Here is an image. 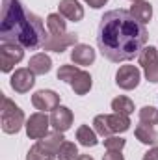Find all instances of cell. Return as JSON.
Wrapping results in <instances>:
<instances>
[{"instance_id":"cell-1","label":"cell","mask_w":158,"mask_h":160,"mask_svg":"<svg viewBox=\"0 0 158 160\" xmlns=\"http://www.w3.org/2000/svg\"><path fill=\"white\" fill-rule=\"evenodd\" d=\"M147 28L136 21L130 11L112 9L101 17L97 28V45L101 54L114 62H128L143 50L147 43Z\"/></svg>"},{"instance_id":"cell-2","label":"cell","mask_w":158,"mask_h":160,"mask_svg":"<svg viewBox=\"0 0 158 160\" xmlns=\"http://www.w3.org/2000/svg\"><path fill=\"white\" fill-rule=\"evenodd\" d=\"M47 39L43 21L28 11L22 0H2L0 15V41L19 43L24 48L37 50Z\"/></svg>"},{"instance_id":"cell-3","label":"cell","mask_w":158,"mask_h":160,"mask_svg":"<svg viewBox=\"0 0 158 160\" xmlns=\"http://www.w3.org/2000/svg\"><path fill=\"white\" fill-rule=\"evenodd\" d=\"M0 123H2V130L6 134H17L24 125V112L6 95H2Z\"/></svg>"},{"instance_id":"cell-4","label":"cell","mask_w":158,"mask_h":160,"mask_svg":"<svg viewBox=\"0 0 158 160\" xmlns=\"http://www.w3.org/2000/svg\"><path fill=\"white\" fill-rule=\"evenodd\" d=\"M24 58V47L19 43H2L0 45V69L2 73L13 71V67Z\"/></svg>"},{"instance_id":"cell-5","label":"cell","mask_w":158,"mask_h":160,"mask_svg":"<svg viewBox=\"0 0 158 160\" xmlns=\"http://www.w3.org/2000/svg\"><path fill=\"white\" fill-rule=\"evenodd\" d=\"M26 134L30 140H41L48 134V127H50V118H47L45 112H36L26 119Z\"/></svg>"},{"instance_id":"cell-6","label":"cell","mask_w":158,"mask_h":160,"mask_svg":"<svg viewBox=\"0 0 158 160\" xmlns=\"http://www.w3.org/2000/svg\"><path fill=\"white\" fill-rule=\"evenodd\" d=\"M75 45H78V36L65 32V34H50V36H47V39L43 43V48L50 50V52H63L65 48L75 47Z\"/></svg>"},{"instance_id":"cell-7","label":"cell","mask_w":158,"mask_h":160,"mask_svg":"<svg viewBox=\"0 0 158 160\" xmlns=\"http://www.w3.org/2000/svg\"><path fill=\"white\" fill-rule=\"evenodd\" d=\"M140 78H141V73L136 65H121L119 71L116 73V84L121 89H126V91L138 88Z\"/></svg>"},{"instance_id":"cell-8","label":"cell","mask_w":158,"mask_h":160,"mask_svg":"<svg viewBox=\"0 0 158 160\" xmlns=\"http://www.w3.org/2000/svg\"><path fill=\"white\" fill-rule=\"evenodd\" d=\"M36 84V75L28 69V67H21L15 69V73L9 78V86L11 89H15L17 93H28Z\"/></svg>"},{"instance_id":"cell-9","label":"cell","mask_w":158,"mask_h":160,"mask_svg":"<svg viewBox=\"0 0 158 160\" xmlns=\"http://www.w3.org/2000/svg\"><path fill=\"white\" fill-rule=\"evenodd\" d=\"M32 104L36 110H41V112L56 110L60 106V95L52 89H39L32 95Z\"/></svg>"},{"instance_id":"cell-10","label":"cell","mask_w":158,"mask_h":160,"mask_svg":"<svg viewBox=\"0 0 158 160\" xmlns=\"http://www.w3.org/2000/svg\"><path fill=\"white\" fill-rule=\"evenodd\" d=\"M73 125V112L67 106H58L56 110H52L50 116V127L56 132H67Z\"/></svg>"},{"instance_id":"cell-11","label":"cell","mask_w":158,"mask_h":160,"mask_svg":"<svg viewBox=\"0 0 158 160\" xmlns=\"http://www.w3.org/2000/svg\"><path fill=\"white\" fill-rule=\"evenodd\" d=\"M58 9H60V15L71 22H78L84 19V8L78 0H60Z\"/></svg>"},{"instance_id":"cell-12","label":"cell","mask_w":158,"mask_h":160,"mask_svg":"<svg viewBox=\"0 0 158 160\" xmlns=\"http://www.w3.org/2000/svg\"><path fill=\"white\" fill-rule=\"evenodd\" d=\"M71 60H73L75 65H91L95 62V50L89 45L78 43L71 50Z\"/></svg>"},{"instance_id":"cell-13","label":"cell","mask_w":158,"mask_h":160,"mask_svg":"<svg viewBox=\"0 0 158 160\" xmlns=\"http://www.w3.org/2000/svg\"><path fill=\"white\" fill-rule=\"evenodd\" d=\"M130 15H132L136 21H140L141 24H145V22H149V21L153 19V6H151L147 0L132 2V6H130Z\"/></svg>"},{"instance_id":"cell-14","label":"cell","mask_w":158,"mask_h":160,"mask_svg":"<svg viewBox=\"0 0 158 160\" xmlns=\"http://www.w3.org/2000/svg\"><path fill=\"white\" fill-rule=\"evenodd\" d=\"M52 67V60L50 56H47L45 52H39V54H34L28 62V69L34 73V75H47Z\"/></svg>"},{"instance_id":"cell-15","label":"cell","mask_w":158,"mask_h":160,"mask_svg":"<svg viewBox=\"0 0 158 160\" xmlns=\"http://www.w3.org/2000/svg\"><path fill=\"white\" fill-rule=\"evenodd\" d=\"M134 134L136 138L145 143V145H156L158 143V132L153 125H145V123H140L136 128H134Z\"/></svg>"},{"instance_id":"cell-16","label":"cell","mask_w":158,"mask_h":160,"mask_svg":"<svg viewBox=\"0 0 158 160\" xmlns=\"http://www.w3.org/2000/svg\"><path fill=\"white\" fill-rule=\"evenodd\" d=\"M91 86H93L91 75H89L87 71H82V69H80V73L73 78V82H71V88H73V91H75L77 95H86V93H89Z\"/></svg>"},{"instance_id":"cell-17","label":"cell","mask_w":158,"mask_h":160,"mask_svg":"<svg viewBox=\"0 0 158 160\" xmlns=\"http://www.w3.org/2000/svg\"><path fill=\"white\" fill-rule=\"evenodd\" d=\"M63 142H65V138H63V132H50V134H47L45 138H41L37 140V143H41L45 149H48L50 153H54L56 157H58V151H60V147L63 145Z\"/></svg>"},{"instance_id":"cell-18","label":"cell","mask_w":158,"mask_h":160,"mask_svg":"<svg viewBox=\"0 0 158 160\" xmlns=\"http://www.w3.org/2000/svg\"><path fill=\"white\" fill-rule=\"evenodd\" d=\"M77 140H78L80 145H84V147H95L99 143L97 132L91 130L87 125H80L78 128H77Z\"/></svg>"},{"instance_id":"cell-19","label":"cell","mask_w":158,"mask_h":160,"mask_svg":"<svg viewBox=\"0 0 158 160\" xmlns=\"http://www.w3.org/2000/svg\"><path fill=\"white\" fill-rule=\"evenodd\" d=\"M108 127H110L112 134L114 132H126L130 128V119L125 114H116L114 112L112 116H108Z\"/></svg>"},{"instance_id":"cell-20","label":"cell","mask_w":158,"mask_h":160,"mask_svg":"<svg viewBox=\"0 0 158 160\" xmlns=\"http://www.w3.org/2000/svg\"><path fill=\"white\" fill-rule=\"evenodd\" d=\"M47 28L50 34H65L67 28V21L65 17H62L60 13H50L47 17Z\"/></svg>"},{"instance_id":"cell-21","label":"cell","mask_w":158,"mask_h":160,"mask_svg":"<svg viewBox=\"0 0 158 160\" xmlns=\"http://www.w3.org/2000/svg\"><path fill=\"white\" fill-rule=\"evenodd\" d=\"M112 110H114L116 114H125V116H130V114L134 112V102H132L128 97L119 95V97H116V99L112 101Z\"/></svg>"},{"instance_id":"cell-22","label":"cell","mask_w":158,"mask_h":160,"mask_svg":"<svg viewBox=\"0 0 158 160\" xmlns=\"http://www.w3.org/2000/svg\"><path fill=\"white\" fill-rule=\"evenodd\" d=\"M54 158H56V155L50 153L48 149H45L41 143H36L26 153V160H54Z\"/></svg>"},{"instance_id":"cell-23","label":"cell","mask_w":158,"mask_h":160,"mask_svg":"<svg viewBox=\"0 0 158 160\" xmlns=\"http://www.w3.org/2000/svg\"><path fill=\"white\" fill-rule=\"evenodd\" d=\"M158 60V50L156 47H143V50L140 52V56H138V63L145 69L147 65H151L153 62H156Z\"/></svg>"},{"instance_id":"cell-24","label":"cell","mask_w":158,"mask_h":160,"mask_svg":"<svg viewBox=\"0 0 158 160\" xmlns=\"http://www.w3.org/2000/svg\"><path fill=\"white\" fill-rule=\"evenodd\" d=\"M93 128H95V132H97L99 136H102V138L112 136V130H110V127H108V116H106V114H101V116H97V118L93 119Z\"/></svg>"},{"instance_id":"cell-25","label":"cell","mask_w":158,"mask_h":160,"mask_svg":"<svg viewBox=\"0 0 158 160\" xmlns=\"http://www.w3.org/2000/svg\"><path fill=\"white\" fill-rule=\"evenodd\" d=\"M78 158V149L73 142H63V145L58 151V160H77Z\"/></svg>"},{"instance_id":"cell-26","label":"cell","mask_w":158,"mask_h":160,"mask_svg":"<svg viewBox=\"0 0 158 160\" xmlns=\"http://www.w3.org/2000/svg\"><path fill=\"white\" fill-rule=\"evenodd\" d=\"M140 123H145V125H158V110L153 106H143L140 110Z\"/></svg>"},{"instance_id":"cell-27","label":"cell","mask_w":158,"mask_h":160,"mask_svg":"<svg viewBox=\"0 0 158 160\" xmlns=\"http://www.w3.org/2000/svg\"><path fill=\"white\" fill-rule=\"evenodd\" d=\"M80 73V69L77 67V65H62L60 69H58V80H63V82H73V78L77 77Z\"/></svg>"},{"instance_id":"cell-28","label":"cell","mask_w":158,"mask_h":160,"mask_svg":"<svg viewBox=\"0 0 158 160\" xmlns=\"http://www.w3.org/2000/svg\"><path fill=\"white\" fill-rule=\"evenodd\" d=\"M125 143H126V140L119 138V136H108V138H104V147L108 151H121L125 147Z\"/></svg>"},{"instance_id":"cell-29","label":"cell","mask_w":158,"mask_h":160,"mask_svg":"<svg viewBox=\"0 0 158 160\" xmlns=\"http://www.w3.org/2000/svg\"><path fill=\"white\" fill-rule=\"evenodd\" d=\"M145 78L153 84H158V60L145 67Z\"/></svg>"},{"instance_id":"cell-30","label":"cell","mask_w":158,"mask_h":160,"mask_svg":"<svg viewBox=\"0 0 158 160\" xmlns=\"http://www.w3.org/2000/svg\"><path fill=\"white\" fill-rule=\"evenodd\" d=\"M102 160H125V157L121 155V151H106Z\"/></svg>"},{"instance_id":"cell-31","label":"cell","mask_w":158,"mask_h":160,"mask_svg":"<svg viewBox=\"0 0 158 160\" xmlns=\"http://www.w3.org/2000/svg\"><path fill=\"white\" fill-rule=\"evenodd\" d=\"M141 160H158V147L149 149V151L143 155V158H141Z\"/></svg>"},{"instance_id":"cell-32","label":"cell","mask_w":158,"mask_h":160,"mask_svg":"<svg viewBox=\"0 0 158 160\" xmlns=\"http://www.w3.org/2000/svg\"><path fill=\"white\" fill-rule=\"evenodd\" d=\"M84 2H86L89 8H93V9H99V8H102L108 0H84Z\"/></svg>"},{"instance_id":"cell-33","label":"cell","mask_w":158,"mask_h":160,"mask_svg":"<svg viewBox=\"0 0 158 160\" xmlns=\"http://www.w3.org/2000/svg\"><path fill=\"white\" fill-rule=\"evenodd\" d=\"M77 160H93V157H89V155H78Z\"/></svg>"},{"instance_id":"cell-34","label":"cell","mask_w":158,"mask_h":160,"mask_svg":"<svg viewBox=\"0 0 158 160\" xmlns=\"http://www.w3.org/2000/svg\"><path fill=\"white\" fill-rule=\"evenodd\" d=\"M132 2H138V0H132Z\"/></svg>"}]
</instances>
